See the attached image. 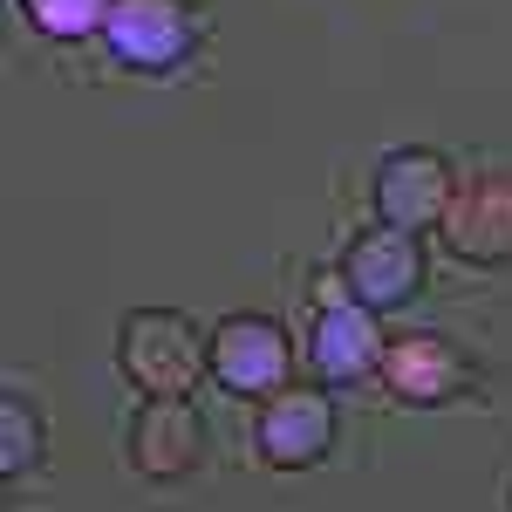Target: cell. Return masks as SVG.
Returning a JSON list of instances; mask_svg holds the SVG:
<instances>
[{
  "mask_svg": "<svg viewBox=\"0 0 512 512\" xmlns=\"http://www.w3.org/2000/svg\"><path fill=\"white\" fill-rule=\"evenodd\" d=\"M205 369L198 349V328L171 308H144V315L123 321V376L144 396H185Z\"/></svg>",
  "mask_w": 512,
  "mask_h": 512,
  "instance_id": "cell-1",
  "label": "cell"
},
{
  "mask_svg": "<svg viewBox=\"0 0 512 512\" xmlns=\"http://www.w3.org/2000/svg\"><path fill=\"white\" fill-rule=\"evenodd\" d=\"M205 369L212 383L233 396H274L294 369V349H287V328L267 315H226L205 342Z\"/></svg>",
  "mask_w": 512,
  "mask_h": 512,
  "instance_id": "cell-2",
  "label": "cell"
},
{
  "mask_svg": "<svg viewBox=\"0 0 512 512\" xmlns=\"http://www.w3.org/2000/svg\"><path fill=\"white\" fill-rule=\"evenodd\" d=\"M253 437H260V458L274 472H308L335 444V403L321 390H274L267 410H260V424H253Z\"/></svg>",
  "mask_w": 512,
  "mask_h": 512,
  "instance_id": "cell-3",
  "label": "cell"
},
{
  "mask_svg": "<svg viewBox=\"0 0 512 512\" xmlns=\"http://www.w3.org/2000/svg\"><path fill=\"white\" fill-rule=\"evenodd\" d=\"M110 48L123 69H178L192 55V7L185 0H117L110 7Z\"/></svg>",
  "mask_w": 512,
  "mask_h": 512,
  "instance_id": "cell-4",
  "label": "cell"
},
{
  "mask_svg": "<svg viewBox=\"0 0 512 512\" xmlns=\"http://www.w3.org/2000/svg\"><path fill=\"white\" fill-rule=\"evenodd\" d=\"M451 212V164L437 151H390L376 171V219L403 226V233H424Z\"/></svg>",
  "mask_w": 512,
  "mask_h": 512,
  "instance_id": "cell-5",
  "label": "cell"
},
{
  "mask_svg": "<svg viewBox=\"0 0 512 512\" xmlns=\"http://www.w3.org/2000/svg\"><path fill=\"white\" fill-rule=\"evenodd\" d=\"M342 280H349V294L362 301V308H403V301L417 294V280H424L417 233H403V226L362 233L349 246V260H342Z\"/></svg>",
  "mask_w": 512,
  "mask_h": 512,
  "instance_id": "cell-6",
  "label": "cell"
},
{
  "mask_svg": "<svg viewBox=\"0 0 512 512\" xmlns=\"http://www.w3.org/2000/svg\"><path fill=\"white\" fill-rule=\"evenodd\" d=\"M444 246L458 260H478V267H499L512 260V185L506 178H478L451 198V212L437 219Z\"/></svg>",
  "mask_w": 512,
  "mask_h": 512,
  "instance_id": "cell-7",
  "label": "cell"
},
{
  "mask_svg": "<svg viewBox=\"0 0 512 512\" xmlns=\"http://www.w3.org/2000/svg\"><path fill=\"white\" fill-rule=\"evenodd\" d=\"M396 403H451L458 390H472V362L451 349L444 335H403L383 349V369Z\"/></svg>",
  "mask_w": 512,
  "mask_h": 512,
  "instance_id": "cell-8",
  "label": "cell"
},
{
  "mask_svg": "<svg viewBox=\"0 0 512 512\" xmlns=\"http://www.w3.org/2000/svg\"><path fill=\"white\" fill-rule=\"evenodd\" d=\"M130 465L144 478H178L198 465V417L185 396H151L130 424Z\"/></svg>",
  "mask_w": 512,
  "mask_h": 512,
  "instance_id": "cell-9",
  "label": "cell"
},
{
  "mask_svg": "<svg viewBox=\"0 0 512 512\" xmlns=\"http://www.w3.org/2000/svg\"><path fill=\"white\" fill-rule=\"evenodd\" d=\"M383 328H376V308H362V301H349V308H328V315L315 321V369L328 376V383H369L376 369H383Z\"/></svg>",
  "mask_w": 512,
  "mask_h": 512,
  "instance_id": "cell-10",
  "label": "cell"
},
{
  "mask_svg": "<svg viewBox=\"0 0 512 512\" xmlns=\"http://www.w3.org/2000/svg\"><path fill=\"white\" fill-rule=\"evenodd\" d=\"M110 7L117 0H21V14L55 41H82V35H96V28H110Z\"/></svg>",
  "mask_w": 512,
  "mask_h": 512,
  "instance_id": "cell-11",
  "label": "cell"
},
{
  "mask_svg": "<svg viewBox=\"0 0 512 512\" xmlns=\"http://www.w3.org/2000/svg\"><path fill=\"white\" fill-rule=\"evenodd\" d=\"M0 424H7V444H0V472H7V478L35 472V458H41V424H35V410H28L21 396H7V403H0Z\"/></svg>",
  "mask_w": 512,
  "mask_h": 512,
  "instance_id": "cell-12",
  "label": "cell"
}]
</instances>
